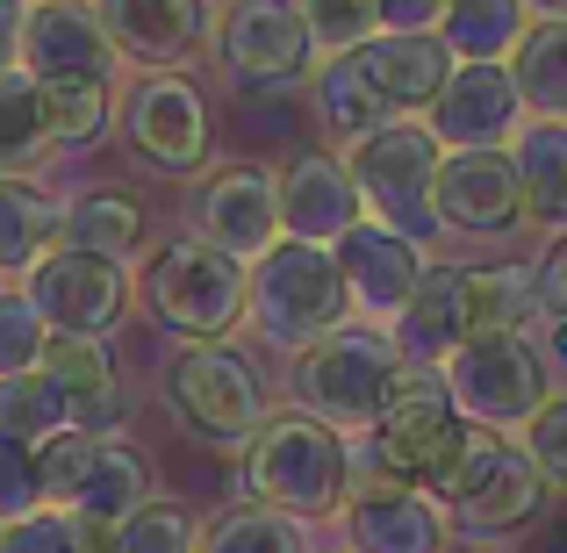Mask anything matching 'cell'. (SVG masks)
Instances as JSON below:
<instances>
[{"mask_svg":"<svg viewBox=\"0 0 567 553\" xmlns=\"http://www.w3.org/2000/svg\"><path fill=\"white\" fill-rule=\"evenodd\" d=\"M431 137L445 152H511L517 123H525V101H517L511 65H453L445 94L431 101Z\"/></svg>","mask_w":567,"mask_h":553,"instance_id":"d6986e66","label":"cell"},{"mask_svg":"<svg viewBox=\"0 0 567 553\" xmlns=\"http://www.w3.org/2000/svg\"><path fill=\"white\" fill-rule=\"evenodd\" d=\"M43 346H51V324H43V309L29 303L22 288H0V381H14V373H37V367H43Z\"/></svg>","mask_w":567,"mask_h":553,"instance_id":"8d00e7d4","label":"cell"},{"mask_svg":"<svg viewBox=\"0 0 567 553\" xmlns=\"http://www.w3.org/2000/svg\"><path fill=\"white\" fill-rule=\"evenodd\" d=\"M309 22V37H317V51H360L367 37H381V0H295Z\"/></svg>","mask_w":567,"mask_h":553,"instance_id":"74e56055","label":"cell"},{"mask_svg":"<svg viewBox=\"0 0 567 553\" xmlns=\"http://www.w3.org/2000/svg\"><path fill=\"white\" fill-rule=\"evenodd\" d=\"M525 453L546 474V489H567V388L546 396V410L525 424Z\"/></svg>","mask_w":567,"mask_h":553,"instance_id":"ab89813d","label":"cell"},{"mask_svg":"<svg viewBox=\"0 0 567 553\" xmlns=\"http://www.w3.org/2000/svg\"><path fill=\"white\" fill-rule=\"evenodd\" d=\"M22 295L43 309V324H51L58 338H101V331H115V324L130 317L137 280H130V266L101 259V252L58 245L51 259H37L22 274Z\"/></svg>","mask_w":567,"mask_h":553,"instance_id":"4fadbf2b","label":"cell"},{"mask_svg":"<svg viewBox=\"0 0 567 553\" xmlns=\"http://www.w3.org/2000/svg\"><path fill=\"white\" fill-rule=\"evenodd\" d=\"M158 402L173 410V424L202 446H237L245 453L251 439L266 431V381L251 373V360L223 338L208 346H173L158 360Z\"/></svg>","mask_w":567,"mask_h":553,"instance_id":"3957f363","label":"cell"},{"mask_svg":"<svg viewBox=\"0 0 567 553\" xmlns=\"http://www.w3.org/2000/svg\"><path fill=\"white\" fill-rule=\"evenodd\" d=\"M431 208H439V231L453 237H511L525 223V187H517L511 152H445Z\"/></svg>","mask_w":567,"mask_h":553,"instance_id":"ac0fdd59","label":"cell"},{"mask_svg":"<svg viewBox=\"0 0 567 553\" xmlns=\"http://www.w3.org/2000/svg\"><path fill=\"white\" fill-rule=\"evenodd\" d=\"M395 373H402V352L381 324H338L331 338L295 352V402L309 417H323L331 431H346V439H367L381 424Z\"/></svg>","mask_w":567,"mask_h":553,"instance_id":"52a82bcc","label":"cell"},{"mask_svg":"<svg viewBox=\"0 0 567 553\" xmlns=\"http://www.w3.org/2000/svg\"><path fill=\"white\" fill-rule=\"evenodd\" d=\"M58 245H65V202L43 181H29V173H8L0 181V274L22 280Z\"/></svg>","mask_w":567,"mask_h":553,"instance_id":"484cf974","label":"cell"},{"mask_svg":"<svg viewBox=\"0 0 567 553\" xmlns=\"http://www.w3.org/2000/svg\"><path fill=\"white\" fill-rule=\"evenodd\" d=\"M0 532H8V525H0Z\"/></svg>","mask_w":567,"mask_h":553,"instance_id":"7dc6e473","label":"cell"},{"mask_svg":"<svg viewBox=\"0 0 567 553\" xmlns=\"http://www.w3.org/2000/svg\"><path fill=\"white\" fill-rule=\"evenodd\" d=\"M115 65H123V51H115L94 0H29V29H22V72L29 80L115 86Z\"/></svg>","mask_w":567,"mask_h":553,"instance_id":"2e32d148","label":"cell"},{"mask_svg":"<svg viewBox=\"0 0 567 553\" xmlns=\"http://www.w3.org/2000/svg\"><path fill=\"white\" fill-rule=\"evenodd\" d=\"M338 525H346V553H445L453 546V518L431 489L381 474L367 460H352V489L338 503Z\"/></svg>","mask_w":567,"mask_h":553,"instance_id":"7c38bea8","label":"cell"},{"mask_svg":"<svg viewBox=\"0 0 567 553\" xmlns=\"http://www.w3.org/2000/svg\"><path fill=\"white\" fill-rule=\"evenodd\" d=\"M554 553H567V525H560V540H554Z\"/></svg>","mask_w":567,"mask_h":553,"instance_id":"bcb514c9","label":"cell"},{"mask_svg":"<svg viewBox=\"0 0 567 553\" xmlns=\"http://www.w3.org/2000/svg\"><path fill=\"white\" fill-rule=\"evenodd\" d=\"M37 373L51 381V396L65 402L72 431H115V417H123V373H115L101 338H58L51 331Z\"/></svg>","mask_w":567,"mask_h":553,"instance_id":"603a6c76","label":"cell"},{"mask_svg":"<svg viewBox=\"0 0 567 553\" xmlns=\"http://www.w3.org/2000/svg\"><path fill=\"white\" fill-rule=\"evenodd\" d=\"M539 352H546V373H554V381H567V317H539Z\"/></svg>","mask_w":567,"mask_h":553,"instance_id":"ee69618b","label":"cell"},{"mask_svg":"<svg viewBox=\"0 0 567 553\" xmlns=\"http://www.w3.org/2000/svg\"><path fill=\"white\" fill-rule=\"evenodd\" d=\"M0 553H115V525H86L72 511H37L0 532Z\"/></svg>","mask_w":567,"mask_h":553,"instance_id":"d6a6232c","label":"cell"},{"mask_svg":"<svg viewBox=\"0 0 567 553\" xmlns=\"http://www.w3.org/2000/svg\"><path fill=\"white\" fill-rule=\"evenodd\" d=\"M445 0H381V29H395V37H424V29H439Z\"/></svg>","mask_w":567,"mask_h":553,"instance_id":"60d3db41","label":"cell"},{"mask_svg":"<svg viewBox=\"0 0 567 553\" xmlns=\"http://www.w3.org/2000/svg\"><path fill=\"white\" fill-rule=\"evenodd\" d=\"M22 29H29V0H0V80L22 72Z\"/></svg>","mask_w":567,"mask_h":553,"instance_id":"b9f144b4","label":"cell"},{"mask_svg":"<svg viewBox=\"0 0 567 553\" xmlns=\"http://www.w3.org/2000/svg\"><path fill=\"white\" fill-rule=\"evenodd\" d=\"M43 511H72L86 525H123L152 503V460L123 431H58L37 446Z\"/></svg>","mask_w":567,"mask_h":553,"instance_id":"ba28073f","label":"cell"},{"mask_svg":"<svg viewBox=\"0 0 567 553\" xmlns=\"http://www.w3.org/2000/svg\"><path fill=\"white\" fill-rule=\"evenodd\" d=\"M511 80L539 123H567V22H532L511 51Z\"/></svg>","mask_w":567,"mask_h":553,"instance_id":"4dcf8cb0","label":"cell"},{"mask_svg":"<svg viewBox=\"0 0 567 553\" xmlns=\"http://www.w3.org/2000/svg\"><path fill=\"white\" fill-rule=\"evenodd\" d=\"M439 503H445V518H453L460 546H503V540H525V525H539L546 474L532 468V453L511 446L503 431H474L460 468L439 482Z\"/></svg>","mask_w":567,"mask_h":553,"instance_id":"8992f818","label":"cell"},{"mask_svg":"<svg viewBox=\"0 0 567 553\" xmlns=\"http://www.w3.org/2000/svg\"><path fill=\"white\" fill-rule=\"evenodd\" d=\"M525 29V0H445L439 14V37L460 65H511Z\"/></svg>","mask_w":567,"mask_h":553,"instance_id":"4316f807","label":"cell"},{"mask_svg":"<svg viewBox=\"0 0 567 553\" xmlns=\"http://www.w3.org/2000/svg\"><path fill=\"white\" fill-rule=\"evenodd\" d=\"M194 231L208 237L230 259H266V252L288 237V216H280V173L259 166V158H230L216 166L194 194Z\"/></svg>","mask_w":567,"mask_h":553,"instance_id":"5bb4252c","label":"cell"},{"mask_svg":"<svg viewBox=\"0 0 567 553\" xmlns=\"http://www.w3.org/2000/svg\"><path fill=\"white\" fill-rule=\"evenodd\" d=\"M346 317H352V295H346V274H338L331 245L280 237L266 259H251V309H245V324L274 352H309Z\"/></svg>","mask_w":567,"mask_h":553,"instance_id":"277c9868","label":"cell"},{"mask_svg":"<svg viewBox=\"0 0 567 553\" xmlns=\"http://www.w3.org/2000/svg\"><path fill=\"white\" fill-rule=\"evenodd\" d=\"M280 216H288V237H302V245H338L367 216V202L338 152H295L280 166Z\"/></svg>","mask_w":567,"mask_h":553,"instance_id":"44dd1931","label":"cell"},{"mask_svg":"<svg viewBox=\"0 0 567 553\" xmlns=\"http://www.w3.org/2000/svg\"><path fill=\"white\" fill-rule=\"evenodd\" d=\"M65 237L80 252H101V259L130 266L144 252V208L130 202L123 187H86L65 202Z\"/></svg>","mask_w":567,"mask_h":553,"instance_id":"f1b7e54d","label":"cell"},{"mask_svg":"<svg viewBox=\"0 0 567 553\" xmlns=\"http://www.w3.org/2000/svg\"><path fill=\"white\" fill-rule=\"evenodd\" d=\"M474 331H482V324H474V266H431V274L416 280V295L402 303V317L388 324L395 352L416 360V367H445Z\"/></svg>","mask_w":567,"mask_h":553,"instance_id":"ffe728a7","label":"cell"},{"mask_svg":"<svg viewBox=\"0 0 567 553\" xmlns=\"http://www.w3.org/2000/svg\"><path fill=\"white\" fill-rule=\"evenodd\" d=\"M331 252H338V274H346L352 309H360L367 324H381V331L402 317V303L416 295V280L431 274V266H424V245H416V237H402V231H388V223H374V216H360Z\"/></svg>","mask_w":567,"mask_h":553,"instance_id":"e0dca14e","label":"cell"},{"mask_svg":"<svg viewBox=\"0 0 567 553\" xmlns=\"http://www.w3.org/2000/svg\"><path fill=\"white\" fill-rule=\"evenodd\" d=\"M43 511V474H37V446L8 439L0 431V525L14 518H37Z\"/></svg>","mask_w":567,"mask_h":553,"instance_id":"f35d334b","label":"cell"},{"mask_svg":"<svg viewBox=\"0 0 567 553\" xmlns=\"http://www.w3.org/2000/svg\"><path fill=\"white\" fill-rule=\"evenodd\" d=\"M517 187H525V223L567 231V123H532L511 144Z\"/></svg>","mask_w":567,"mask_h":553,"instance_id":"83f0119b","label":"cell"},{"mask_svg":"<svg viewBox=\"0 0 567 553\" xmlns=\"http://www.w3.org/2000/svg\"><path fill=\"white\" fill-rule=\"evenodd\" d=\"M439 166H445V144L431 137V123L402 115V123L374 130V137L346 144V173L360 187L367 216L388 223L402 237H439V208H431V187H439Z\"/></svg>","mask_w":567,"mask_h":553,"instance_id":"9c48e42d","label":"cell"},{"mask_svg":"<svg viewBox=\"0 0 567 553\" xmlns=\"http://www.w3.org/2000/svg\"><path fill=\"white\" fill-rule=\"evenodd\" d=\"M43 152H51V144H43V123H37V80H29V72H8V80H0V181H8V173H29Z\"/></svg>","mask_w":567,"mask_h":553,"instance_id":"836d02e7","label":"cell"},{"mask_svg":"<svg viewBox=\"0 0 567 553\" xmlns=\"http://www.w3.org/2000/svg\"><path fill=\"white\" fill-rule=\"evenodd\" d=\"M0 431L22 439V446H43V439H58V431H72V424H65V402L51 396L43 373H14V381H0Z\"/></svg>","mask_w":567,"mask_h":553,"instance_id":"d590c367","label":"cell"},{"mask_svg":"<svg viewBox=\"0 0 567 553\" xmlns=\"http://www.w3.org/2000/svg\"><path fill=\"white\" fill-rule=\"evenodd\" d=\"M115 553H202V518H194L187 503L152 496L137 518L115 525Z\"/></svg>","mask_w":567,"mask_h":553,"instance_id":"e575fe53","label":"cell"},{"mask_svg":"<svg viewBox=\"0 0 567 553\" xmlns=\"http://www.w3.org/2000/svg\"><path fill=\"white\" fill-rule=\"evenodd\" d=\"M123 137L152 173H173V181L194 173L208 158V101H202V86L181 80V72L137 80L130 101H123Z\"/></svg>","mask_w":567,"mask_h":553,"instance_id":"9a60e30c","label":"cell"},{"mask_svg":"<svg viewBox=\"0 0 567 553\" xmlns=\"http://www.w3.org/2000/svg\"><path fill=\"white\" fill-rule=\"evenodd\" d=\"M109 22L115 51L144 58V65H187L202 43H216V14L208 0H94Z\"/></svg>","mask_w":567,"mask_h":553,"instance_id":"7402d4cb","label":"cell"},{"mask_svg":"<svg viewBox=\"0 0 567 553\" xmlns=\"http://www.w3.org/2000/svg\"><path fill=\"white\" fill-rule=\"evenodd\" d=\"M309 101H317V123L331 130L338 144H360V137H374V130L402 123V115L388 109V94L374 86V72L360 65V51L317 58V72H309Z\"/></svg>","mask_w":567,"mask_h":553,"instance_id":"d4e9b609","label":"cell"},{"mask_svg":"<svg viewBox=\"0 0 567 553\" xmlns=\"http://www.w3.org/2000/svg\"><path fill=\"white\" fill-rule=\"evenodd\" d=\"M467 439H474V424L460 417L453 388H445V367L402 360L395 388H388V402H381V424L360 439L352 460H367V468H381V474H402V482L439 496V482L460 468Z\"/></svg>","mask_w":567,"mask_h":553,"instance_id":"7a4b0ae2","label":"cell"},{"mask_svg":"<svg viewBox=\"0 0 567 553\" xmlns=\"http://www.w3.org/2000/svg\"><path fill=\"white\" fill-rule=\"evenodd\" d=\"M202 553H309V532L274 503H230L202 525Z\"/></svg>","mask_w":567,"mask_h":553,"instance_id":"1f68e13d","label":"cell"},{"mask_svg":"<svg viewBox=\"0 0 567 553\" xmlns=\"http://www.w3.org/2000/svg\"><path fill=\"white\" fill-rule=\"evenodd\" d=\"M539 303H546V317H567V237L546 252V266H539Z\"/></svg>","mask_w":567,"mask_h":553,"instance_id":"7bdbcfd3","label":"cell"},{"mask_svg":"<svg viewBox=\"0 0 567 553\" xmlns=\"http://www.w3.org/2000/svg\"><path fill=\"white\" fill-rule=\"evenodd\" d=\"M109 86L101 80H37V123L51 152H94L109 130Z\"/></svg>","mask_w":567,"mask_h":553,"instance_id":"f546056e","label":"cell"},{"mask_svg":"<svg viewBox=\"0 0 567 553\" xmlns=\"http://www.w3.org/2000/svg\"><path fill=\"white\" fill-rule=\"evenodd\" d=\"M237 482H245V503H274V511H288V518L309 525V518L346 503L352 439L331 431L323 417H309V410H280V417H266V431L245 446Z\"/></svg>","mask_w":567,"mask_h":553,"instance_id":"6da1fadb","label":"cell"},{"mask_svg":"<svg viewBox=\"0 0 567 553\" xmlns=\"http://www.w3.org/2000/svg\"><path fill=\"white\" fill-rule=\"evenodd\" d=\"M137 303L166 324L181 346H208V338L237 331L251 309V266L216 252L208 237H173V245L152 252L137 280Z\"/></svg>","mask_w":567,"mask_h":553,"instance_id":"5b68a950","label":"cell"},{"mask_svg":"<svg viewBox=\"0 0 567 553\" xmlns=\"http://www.w3.org/2000/svg\"><path fill=\"white\" fill-rule=\"evenodd\" d=\"M445 388L474 431H525L554 396V373L532 331H474L445 360Z\"/></svg>","mask_w":567,"mask_h":553,"instance_id":"30bf717a","label":"cell"},{"mask_svg":"<svg viewBox=\"0 0 567 553\" xmlns=\"http://www.w3.org/2000/svg\"><path fill=\"white\" fill-rule=\"evenodd\" d=\"M532 14H539V22H567V0H525Z\"/></svg>","mask_w":567,"mask_h":553,"instance_id":"f6af8a7d","label":"cell"},{"mask_svg":"<svg viewBox=\"0 0 567 553\" xmlns=\"http://www.w3.org/2000/svg\"><path fill=\"white\" fill-rule=\"evenodd\" d=\"M216 65L237 94H295L317 72V37H309L295 0H230L216 14Z\"/></svg>","mask_w":567,"mask_h":553,"instance_id":"8fae6325","label":"cell"},{"mask_svg":"<svg viewBox=\"0 0 567 553\" xmlns=\"http://www.w3.org/2000/svg\"><path fill=\"white\" fill-rule=\"evenodd\" d=\"M360 65L374 72V86L388 94L395 115H431V101L445 94V80H453L460 58L445 51L439 29H424V37H395V29H381V37L360 43Z\"/></svg>","mask_w":567,"mask_h":553,"instance_id":"cb8c5ba5","label":"cell"}]
</instances>
